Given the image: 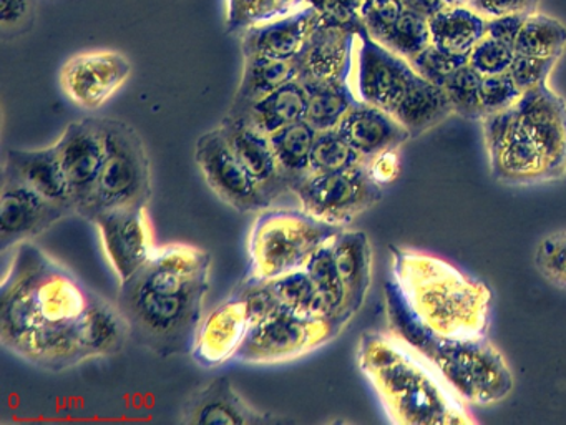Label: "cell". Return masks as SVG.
<instances>
[{
	"label": "cell",
	"instance_id": "9c48e42d",
	"mask_svg": "<svg viewBox=\"0 0 566 425\" xmlns=\"http://www.w3.org/2000/svg\"><path fill=\"white\" fill-rule=\"evenodd\" d=\"M382 189L364 162L346 172L310 175L294 186L293 193L304 211L346 228L382 199Z\"/></svg>",
	"mask_w": 566,
	"mask_h": 425
},
{
	"label": "cell",
	"instance_id": "484cf974",
	"mask_svg": "<svg viewBox=\"0 0 566 425\" xmlns=\"http://www.w3.org/2000/svg\"><path fill=\"white\" fill-rule=\"evenodd\" d=\"M307 95L306 89L300 80H291L281 89L274 90L270 95L251 103L241 112H228V115L243 118L253 128L260 129L264 135H273L277 129L293 123L306 120Z\"/></svg>",
	"mask_w": 566,
	"mask_h": 425
},
{
	"label": "cell",
	"instance_id": "83f0119b",
	"mask_svg": "<svg viewBox=\"0 0 566 425\" xmlns=\"http://www.w3.org/2000/svg\"><path fill=\"white\" fill-rule=\"evenodd\" d=\"M243 75L228 112H241L251 103L264 99L274 90L297 79V66L294 60H277L263 55H243Z\"/></svg>",
	"mask_w": 566,
	"mask_h": 425
},
{
	"label": "cell",
	"instance_id": "8d00e7d4",
	"mask_svg": "<svg viewBox=\"0 0 566 425\" xmlns=\"http://www.w3.org/2000/svg\"><path fill=\"white\" fill-rule=\"evenodd\" d=\"M483 76L469 62L455 70L447 80L443 90L449 99L452 112L463 120L482 122L483 110L480 102V85Z\"/></svg>",
	"mask_w": 566,
	"mask_h": 425
},
{
	"label": "cell",
	"instance_id": "b9f144b4",
	"mask_svg": "<svg viewBox=\"0 0 566 425\" xmlns=\"http://www.w3.org/2000/svg\"><path fill=\"white\" fill-rule=\"evenodd\" d=\"M406 7L400 0H360V19L364 29L379 42L399 19Z\"/></svg>",
	"mask_w": 566,
	"mask_h": 425
},
{
	"label": "cell",
	"instance_id": "7a4b0ae2",
	"mask_svg": "<svg viewBox=\"0 0 566 425\" xmlns=\"http://www.w3.org/2000/svg\"><path fill=\"white\" fill-rule=\"evenodd\" d=\"M211 255L167 242L118 286L117 305L130 338L160 357L191 354L210 292Z\"/></svg>",
	"mask_w": 566,
	"mask_h": 425
},
{
	"label": "cell",
	"instance_id": "7c38bea8",
	"mask_svg": "<svg viewBox=\"0 0 566 425\" xmlns=\"http://www.w3.org/2000/svg\"><path fill=\"white\" fill-rule=\"evenodd\" d=\"M195 162L208 188L234 211L260 212L273 208L253 176L231 152L218 126L197 139Z\"/></svg>",
	"mask_w": 566,
	"mask_h": 425
},
{
	"label": "cell",
	"instance_id": "f1b7e54d",
	"mask_svg": "<svg viewBox=\"0 0 566 425\" xmlns=\"http://www.w3.org/2000/svg\"><path fill=\"white\" fill-rule=\"evenodd\" d=\"M452 113L446 90L420 79L412 92L403 100L402 105L394 113V118L410 133L412 138H417L429 129L436 128Z\"/></svg>",
	"mask_w": 566,
	"mask_h": 425
},
{
	"label": "cell",
	"instance_id": "e575fe53",
	"mask_svg": "<svg viewBox=\"0 0 566 425\" xmlns=\"http://www.w3.org/2000/svg\"><path fill=\"white\" fill-rule=\"evenodd\" d=\"M364 163L363 156L343 138L337 128L317 132L311 152V175L339 173Z\"/></svg>",
	"mask_w": 566,
	"mask_h": 425
},
{
	"label": "cell",
	"instance_id": "d590c367",
	"mask_svg": "<svg viewBox=\"0 0 566 425\" xmlns=\"http://www.w3.org/2000/svg\"><path fill=\"white\" fill-rule=\"evenodd\" d=\"M379 43L403 59H413L430 43L429 19L412 10L403 9L399 19L379 40Z\"/></svg>",
	"mask_w": 566,
	"mask_h": 425
},
{
	"label": "cell",
	"instance_id": "30bf717a",
	"mask_svg": "<svg viewBox=\"0 0 566 425\" xmlns=\"http://www.w3.org/2000/svg\"><path fill=\"white\" fill-rule=\"evenodd\" d=\"M483 139L490 173L506 186H533L548 182L545 159L523 126L515 105L485 116Z\"/></svg>",
	"mask_w": 566,
	"mask_h": 425
},
{
	"label": "cell",
	"instance_id": "7bdbcfd3",
	"mask_svg": "<svg viewBox=\"0 0 566 425\" xmlns=\"http://www.w3.org/2000/svg\"><path fill=\"white\" fill-rule=\"evenodd\" d=\"M558 59H542V56L518 55L515 53L512 65H510V75L516 83L522 93L535 89V86L548 83L549 73L555 69Z\"/></svg>",
	"mask_w": 566,
	"mask_h": 425
},
{
	"label": "cell",
	"instance_id": "d6a6232c",
	"mask_svg": "<svg viewBox=\"0 0 566 425\" xmlns=\"http://www.w3.org/2000/svg\"><path fill=\"white\" fill-rule=\"evenodd\" d=\"M566 46V27L555 17L532 12L516 37L515 53L518 55L559 59Z\"/></svg>",
	"mask_w": 566,
	"mask_h": 425
},
{
	"label": "cell",
	"instance_id": "7402d4cb",
	"mask_svg": "<svg viewBox=\"0 0 566 425\" xmlns=\"http://www.w3.org/2000/svg\"><path fill=\"white\" fill-rule=\"evenodd\" d=\"M317 22V10L313 6H306L287 15L247 27L241 30V52L243 55L294 60L306 45L307 37Z\"/></svg>",
	"mask_w": 566,
	"mask_h": 425
},
{
	"label": "cell",
	"instance_id": "e0dca14e",
	"mask_svg": "<svg viewBox=\"0 0 566 425\" xmlns=\"http://www.w3.org/2000/svg\"><path fill=\"white\" fill-rule=\"evenodd\" d=\"M516 112L545 159L548 182L566 176V100L548 83L520 96Z\"/></svg>",
	"mask_w": 566,
	"mask_h": 425
},
{
	"label": "cell",
	"instance_id": "ba28073f",
	"mask_svg": "<svg viewBox=\"0 0 566 425\" xmlns=\"http://www.w3.org/2000/svg\"><path fill=\"white\" fill-rule=\"evenodd\" d=\"M346 329L336 319H311L276 305L251 325L234 361L243 364H277L303 357L329 344Z\"/></svg>",
	"mask_w": 566,
	"mask_h": 425
},
{
	"label": "cell",
	"instance_id": "8992f818",
	"mask_svg": "<svg viewBox=\"0 0 566 425\" xmlns=\"http://www.w3.org/2000/svg\"><path fill=\"white\" fill-rule=\"evenodd\" d=\"M343 226L321 221L303 208H268L258 212L248 239L251 276L270 281L304 269L314 252L333 241Z\"/></svg>",
	"mask_w": 566,
	"mask_h": 425
},
{
	"label": "cell",
	"instance_id": "f6af8a7d",
	"mask_svg": "<svg viewBox=\"0 0 566 425\" xmlns=\"http://www.w3.org/2000/svg\"><path fill=\"white\" fill-rule=\"evenodd\" d=\"M34 0H0V30L4 39H15L34 22Z\"/></svg>",
	"mask_w": 566,
	"mask_h": 425
},
{
	"label": "cell",
	"instance_id": "4316f807",
	"mask_svg": "<svg viewBox=\"0 0 566 425\" xmlns=\"http://www.w3.org/2000/svg\"><path fill=\"white\" fill-rule=\"evenodd\" d=\"M430 43L450 55L465 56L486 35V19L467 3L446 6L429 19Z\"/></svg>",
	"mask_w": 566,
	"mask_h": 425
},
{
	"label": "cell",
	"instance_id": "9a60e30c",
	"mask_svg": "<svg viewBox=\"0 0 566 425\" xmlns=\"http://www.w3.org/2000/svg\"><path fill=\"white\" fill-rule=\"evenodd\" d=\"M75 215L71 206L51 201L11 176L2 175L0 188V251L34 241L39 236Z\"/></svg>",
	"mask_w": 566,
	"mask_h": 425
},
{
	"label": "cell",
	"instance_id": "ab89813d",
	"mask_svg": "<svg viewBox=\"0 0 566 425\" xmlns=\"http://www.w3.org/2000/svg\"><path fill=\"white\" fill-rule=\"evenodd\" d=\"M515 50L493 37L485 35L476 42L469 55V63L482 76L509 72Z\"/></svg>",
	"mask_w": 566,
	"mask_h": 425
},
{
	"label": "cell",
	"instance_id": "681fc988",
	"mask_svg": "<svg viewBox=\"0 0 566 425\" xmlns=\"http://www.w3.org/2000/svg\"><path fill=\"white\" fill-rule=\"evenodd\" d=\"M400 2H402L407 10L420 13V15L427 17V19L436 15L443 7L449 6L446 0H400Z\"/></svg>",
	"mask_w": 566,
	"mask_h": 425
},
{
	"label": "cell",
	"instance_id": "7dc6e473",
	"mask_svg": "<svg viewBox=\"0 0 566 425\" xmlns=\"http://www.w3.org/2000/svg\"><path fill=\"white\" fill-rule=\"evenodd\" d=\"M367 169L377 185L387 186L399 176L400 173V158L399 149L392 152H384L374 158L366 159Z\"/></svg>",
	"mask_w": 566,
	"mask_h": 425
},
{
	"label": "cell",
	"instance_id": "6da1fadb",
	"mask_svg": "<svg viewBox=\"0 0 566 425\" xmlns=\"http://www.w3.org/2000/svg\"><path fill=\"white\" fill-rule=\"evenodd\" d=\"M130 329L117 302L35 242L15 248L0 284V342L35 367L64 372L120 354Z\"/></svg>",
	"mask_w": 566,
	"mask_h": 425
},
{
	"label": "cell",
	"instance_id": "cb8c5ba5",
	"mask_svg": "<svg viewBox=\"0 0 566 425\" xmlns=\"http://www.w3.org/2000/svg\"><path fill=\"white\" fill-rule=\"evenodd\" d=\"M2 175L18 179L19 183L29 186L51 201L61 203L74 209L55 145L44 146V148L9 149Z\"/></svg>",
	"mask_w": 566,
	"mask_h": 425
},
{
	"label": "cell",
	"instance_id": "ffe728a7",
	"mask_svg": "<svg viewBox=\"0 0 566 425\" xmlns=\"http://www.w3.org/2000/svg\"><path fill=\"white\" fill-rule=\"evenodd\" d=\"M218 128L223 133L231 152L253 176L254 182L258 183L264 196L270 199L271 205L276 206L284 199H296L293 189L290 188L283 172H281L270 136L253 128L243 118L228 115V113L221 120Z\"/></svg>",
	"mask_w": 566,
	"mask_h": 425
},
{
	"label": "cell",
	"instance_id": "603a6c76",
	"mask_svg": "<svg viewBox=\"0 0 566 425\" xmlns=\"http://www.w3.org/2000/svg\"><path fill=\"white\" fill-rule=\"evenodd\" d=\"M343 138L366 159L400 149L412 136L386 110L357 100L337 126Z\"/></svg>",
	"mask_w": 566,
	"mask_h": 425
},
{
	"label": "cell",
	"instance_id": "4dcf8cb0",
	"mask_svg": "<svg viewBox=\"0 0 566 425\" xmlns=\"http://www.w3.org/2000/svg\"><path fill=\"white\" fill-rule=\"evenodd\" d=\"M303 85L307 95L306 122L317 132L337 128L357 102L350 82H310Z\"/></svg>",
	"mask_w": 566,
	"mask_h": 425
},
{
	"label": "cell",
	"instance_id": "ee69618b",
	"mask_svg": "<svg viewBox=\"0 0 566 425\" xmlns=\"http://www.w3.org/2000/svg\"><path fill=\"white\" fill-rule=\"evenodd\" d=\"M310 6L319 13V20L331 25L346 27L359 32L364 29L360 19V0H310Z\"/></svg>",
	"mask_w": 566,
	"mask_h": 425
},
{
	"label": "cell",
	"instance_id": "c3c4849f",
	"mask_svg": "<svg viewBox=\"0 0 566 425\" xmlns=\"http://www.w3.org/2000/svg\"><path fill=\"white\" fill-rule=\"evenodd\" d=\"M528 13H512V15L496 17V19H486V35L515 46L516 37L522 30L523 23ZM515 50V49H513Z\"/></svg>",
	"mask_w": 566,
	"mask_h": 425
},
{
	"label": "cell",
	"instance_id": "3957f363",
	"mask_svg": "<svg viewBox=\"0 0 566 425\" xmlns=\"http://www.w3.org/2000/svg\"><path fill=\"white\" fill-rule=\"evenodd\" d=\"M357 365L392 424H475L455 388L416 349L389 331L360 335Z\"/></svg>",
	"mask_w": 566,
	"mask_h": 425
},
{
	"label": "cell",
	"instance_id": "f546056e",
	"mask_svg": "<svg viewBox=\"0 0 566 425\" xmlns=\"http://www.w3.org/2000/svg\"><path fill=\"white\" fill-rule=\"evenodd\" d=\"M316 135L317 129H314L306 120L284 126L270 135L281 172L291 189L311 175V152Z\"/></svg>",
	"mask_w": 566,
	"mask_h": 425
},
{
	"label": "cell",
	"instance_id": "bcb514c9",
	"mask_svg": "<svg viewBox=\"0 0 566 425\" xmlns=\"http://www.w3.org/2000/svg\"><path fill=\"white\" fill-rule=\"evenodd\" d=\"M467 6L485 19L512 15V13H532L539 0H467Z\"/></svg>",
	"mask_w": 566,
	"mask_h": 425
},
{
	"label": "cell",
	"instance_id": "2e32d148",
	"mask_svg": "<svg viewBox=\"0 0 566 425\" xmlns=\"http://www.w3.org/2000/svg\"><path fill=\"white\" fill-rule=\"evenodd\" d=\"M101 236L102 248L118 281L134 276L154 255V226L147 208H117L92 219Z\"/></svg>",
	"mask_w": 566,
	"mask_h": 425
},
{
	"label": "cell",
	"instance_id": "5b68a950",
	"mask_svg": "<svg viewBox=\"0 0 566 425\" xmlns=\"http://www.w3.org/2000/svg\"><path fill=\"white\" fill-rule=\"evenodd\" d=\"M384 308L390 334L416 349L467 404L492 405L513 391V372L489 335L450 338L417 319L392 278L384 284Z\"/></svg>",
	"mask_w": 566,
	"mask_h": 425
},
{
	"label": "cell",
	"instance_id": "4fadbf2b",
	"mask_svg": "<svg viewBox=\"0 0 566 425\" xmlns=\"http://www.w3.org/2000/svg\"><path fill=\"white\" fill-rule=\"evenodd\" d=\"M134 65L117 50H85L62 65L61 80L65 96L84 110H98L117 95L128 82Z\"/></svg>",
	"mask_w": 566,
	"mask_h": 425
},
{
	"label": "cell",
	"instance_id": "74e56055",
	"mask_svg": "<svg viewBox=\"0 0 566 425\" xmlns=\"http://www.w3.org/2000/svg\"><path fill=\"white\" fill-rule=\"evenodd\" d=\"M535 268L548 284L566 291V229L542 238L536 246Z\"/></svg>",
	"mask_w": 566,
	"mask_h": 425
},
{
	"label": "cell",
	"instance_id": "44dd1931",
	"mask_svg": "<svg viewBox=\"0 0 566 425\" xmlns=\"http://www.w3.org/2000/svg\"><path fill=\"white\" fill-rule=\"evenodd\" d=\"M356 30L317 22L306 45L294 59L297 80L310 82H350L356 56Z\"/></svg>",
	"mask_w": 566,
	"mask_h": 425
},
{
	"label": "cell",
	"instance_id": "8fae6325",
	"mask_svg": "<svg viewBox=\"0 0 566 425\" xmlns=\"http://www.w3.org/2000/svg\"><path fill=\"white\" fill-rule=\"evenodd\" d=\"M420 79L409 60L380 45L366 29L359 30L350 82L357 100L394 116Z\"/></svg>",
	"mask_w": 566,
	"mask_h": 425
},
{
	"label": "cell",
	"instance_id": "d6986e66",
	"mask_svg": "<svg viewBox=\"0 0 566 425\" xmlns=\"http://www.w3.org/2000/svg\"><path fill=\"white\" fill-rule=\"evenodd\" d=\"M178 422L187 425H276L293 421L254 407L234 388L228 375H220L188 395Z\"/></svg>",
	"mask_w": 566,
	"mask_h": 425
},
{
	"label": "cell",
	"instance_id": "1f68e13d",
	"mask_svg": "<svg viewBox=\"0 0 566 425\" xmlns=\"http://www.w3.org/2000/svg\"><path fill=\"white\" fill-rule=\"evenodd\" d=\"M266 282L277 302L294 314L311 319H334L306 269H297Z\"/></svg>",
	"mask_w": 566,
	"mask_h": 425
},
{
	"label": "cell",
	"instance_id": "d4e9b609",
	"mask_svg": "<svg viewBox=\"0 0 566 425\" xmlns=\"http://www.w3.org/2000/svg\"><path fill=\"white\" fill-rule=\"evenodd\" d=\"M331 248L346 288L347 312L354 318L366 302L373 284V246L366 232L344 228L334 236Z\"/></svg>",
	"mask_w": 566,
	"mask_h": 425
},
{
	"label": "cell",
	"instance_id": "277c9868",
	"mask_svg": "<svg viewBox=\"0 0 566 425\" xmlns=\"http://www.w3.org/2000/svg\"><path fill=\"white\" fill-rule=\"evenodd\" d=\"M390 271L410 311L432 331L450 338H483L492 322L493 291L452 262L389 246Z\"/></svg>",
	"mask_w": 566,
	"mask_h": 425
},
{
	"label": "cell",
	"instance_id": "60d3db41",
	"mask_svg": "<svg viewBox=\"0 0 566 425\" xmlns=\"http://www.w3.org/2000/svg\"><path fill=\"white\" fill-rule=\"evenodd\" d=\"M522 90L513 82L510 72L499 75L483 76L480 85V102H482L483 118L493 113L503 112L518 102Z\"/></svg>",
	"mask_w": 566,
	"mask_h": 425
},
{
	"label": "cell",
	"instance_id": "836d02e7",
	"mask_svg": "<svg viewBox=\"0 0 566 425\" xmlns=\"http://www.w3.org/2000/svg\"><path fill=\"white\" fill-rule=\"evenodd\" d=\"M304 269L313 279L317 291L323 296L331 315L346 325L349 324L353 318H350L346 308V288H344L339 271H337L331 241L324 245L319 251L314 252L313 258L307 261Z\"/></svg>",
	"mask_w": 566,
	"mask_h": 425
},
{
	"label": "cell",
	"instance_id": "f35d334b",
	"mask_svg": "<svg viewBox=\"0 0 566 425\" xmlns=\"http://www.w3.org/2000/svg\"><path fill=\"white\" fill-rule=\"evenodd\" d=\"M409 62L423 80L443 89L452 73L463 63L469 62V59L450 55V53L442 52V50L429 43L422 52L417 53Z\"/></svg>",
	"mask_w": 566,
	"mask_h": 425
},
{
	"label": "cell",
	"instance_id": "52a82bcc",
	"mask_svg": "<svg viewBox=\"0 0 566 425\" xmlns=\"http://www.w3.org/2000/svg\"><path fill=\"white\" fill-rule=\"evenodd\" d=\"M102 123L107 156L91 201L78 212L88 222L111 209L148 208L151 199L150 156L140 133L124 120Z\"/></svg>",
	"mask_w": 566,
	"mask_h": 425
},
{
	"label": "cell",
	"instance_id": "ac0fdd59",
	"mask_svg": "<svg viewBox=\"0 0 566 425\" xmlns=\"http://www.w3.org/2000/svg\"><path fill=\"white\" fill-rule=\"evenodd\" d=\"M254 324L253 312L240 289L234 288L201 321L191 357L205 369L220 367L237 357Z\"/></svg>",
	"mask_w": 566,
	"mask_h": 425
},
{
	"label": "cell",
	"instance_id": "5bb4252c",
	"mask_svg": "<svg viewBox=\"0 0 566 425\" xmlns=\"http://www.w3.org/2000/svg\"><path fill=\"white\" fill-rule=\"evenodd\" d=\"M67 179L75 215L87 206L104 168L107 145L104 123L97 116L75 120L54 143Z\"/></svg>",
	"mask_w": 566,
	"mask_h": 425
}]
</instances>
